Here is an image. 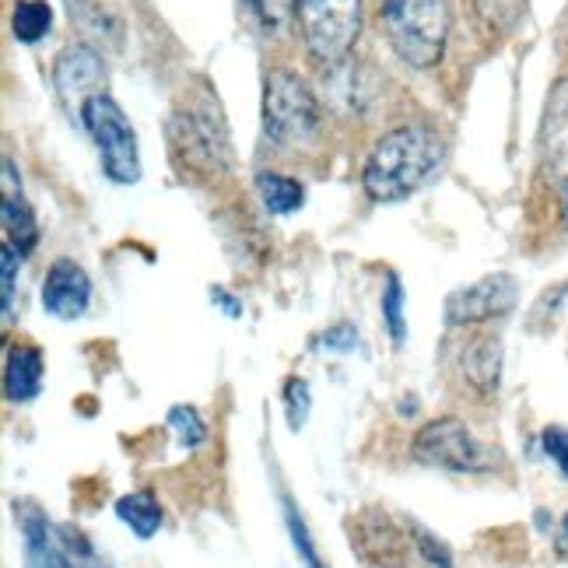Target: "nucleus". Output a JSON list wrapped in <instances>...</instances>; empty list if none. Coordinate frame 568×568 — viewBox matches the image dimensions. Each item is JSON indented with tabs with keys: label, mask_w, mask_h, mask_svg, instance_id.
I'll use <instances>...</instances> for the list:
<instances>
[{
	"label": "nucleus",
	"mask_w": 568,
	"mask_h": 568,
	"mask_svg": "<svg viewBox=\"0 0 568 568\" xmlns=\"http://www.w3.org/2000/svg\"><path fill=\"white\" fill-rule=\"evenodd\" d=\"M443 162V141L428 126H400L379 138L365 162L362 186L379 204H397L422 190Z\"/></svg>",
	"instance_id": "nucleus-1"
},
{
	"label": "nucleus",
	"mask_w": 568,
	"mask_h": 568,
	"mask_svg": "<svg viewBox=\"0 0 568 568\" xmlns=\"http://www.w3.org/2000/svg\"><path fill=\"white\" fill-rule=\"evenodd\" d=\"M389 47L410 68H435L449 36L446 0H376Z\"/></svg>",
	"instance_id": "nucleus-2"
},
{
	"label": "nucleus",
	"mask_w": 568,
	"mask_h": 568,
	"mask_svg": "<svg viewBox=\"0 0 568 568\" xmlns=\"http://www.w3.org/2000/svg\"><path fill=\"white\" fill-rule=\"evenodd\" d=\"M320 130L313 89L292 71H271L264 81V134L277 148H302Z\"/></svg>",
	"instance_id": "nucleus-3"
},
{
	"label": "nucleus",
	"mask_w": 568,
	"mask_h": 568,
	"mask_svg": "<svg viewBox=\"0 0 568 568\" xmlns=\"http://www.w3.org/2000/svg\"><path fill=\"white\" fill-rule=\"evenodd\" d=\"M81 126L92 134L109 180L113 183H138L141 180L138 134H134V126L126 123L116 99H109L105 92L95 95L89 105L81 109Z\"/></svg>",
	"instance_id": "nucleus-4"
},
{
	"label": "nucleus",
	"mask_w": 568,
	"mask_h": 568,
	"mask_svg": "<svg viewBox=\"0 0 568 568\" xmlns=\"http://www.w3.org/2000/svg\"><path fill=\"white\" fill-rule=\"evenodd\" d=\"M298 29L316 60L337 63L362 32V0H298Z\"/></svg>",
	"instance_id": "nucleus-5"
},
{
	"label": "nucleus",
	"mask_w": 568,
	"mask_h": 568,
	"mask_svg": "<svg viewBox=\"0 0 568 568\" xmlns=\"http://www.w3.org/2000/svg\"><path fill=\"white\" fill-rule=\"evenodd\" d=\"M169 144H172V159L183 169L186 165L201 172L222 169L229 155V138H225L222 116H217V105L204 99L201 105H186V113L172 116Z\"/></svg>",
	"instance_id": "nucleus-6"
},
{
	"label": "nucleus",
	"mask_w": 568,
	"mask_h": 568,
	"mask_svg": "<svg viewBox=\"0 0 568 568\" xmlns=\"http://www.w3.org/2000/svg\"><path fill=\"white\" fill-rule=\"evenodd\" d=\"M414 456L422 464L456 470V474H477L488 470L485 449L470 435V428L460 418H439L428 422L418 435H414Z\"/></svg>",
	"instance_id": "nucleus-7"
},
{
	"label": "nucleus",
	"mask_w": 568,
	"mask_h": 568,
	"mask_svg": "<svg viewBox=\"0 0 568 568\" xmlns=\"http://www.w3.org/2000/svg\"><path fill=\"white\" fill-rule=\"evenodd\" d=\"M53 84H57V95H60L63 109L81 120V109L105 92V68H102L99 53L89 47H68L57 57Z\"/></svg>",
	"instance_id": "nucleus-8"
},
{
	"label": "nucleus",
	"mask_w": 568,
	"mask_h": 568,
	"mask_svg": "<svg viewBox=\"0 0 568 568\" xmlns=\"http://www.w3.org/2000/svg\"><path fill=\"white\" fill-rule=\"evenodd\" d=\"M516 305V281L509 274H495L467 288L453 292L446 298V320L453 326H467V323H485L495 316H506Z\"/></svg>",
	"instance_id": "nucleus-9"
},
{
	"label": "nucleus",
	"mask_w": 568,
	"mask_h": 568,
	"mask_svg": "<svg viewBox=\"0 0 568 568\" xmlns=\"http://www.w3.org/2000/svg\"><path fill=\"white\" fill-rule=\"evenodd\" d=\"M540 169L551 180L561 214L568 222V81L558 84L548 102V116H544L540 134Z\"/></svg>",
	"instance_id": "nucleus-10"
},
{
	"label": "nucleus",
	"mask_w": 568,
	"mask_h": 568,
	"mask_svg": "<svg viewBox=\"0 0 568 568\" xmlns=\"http://www.w3.org/2000/svg\"><path fill=\"white\" fill-rule=\"evenodd\" d=\"M92 302V281L74 260H57L42 284V305L57 320H78Z\"/></svg>",
	"instance_id": "nucleus-11"
},
{
	"label": "nucleus",
	"mask_w": 568,
	"mask_h": 568,
	"mask_svg": "<svg viewBox=\"0 0 568 568\" xmlns=\"http://www.w3.org/2000/svg\"><path fill=\"white\" fill-rule=\"evenodd\" d=\"M18 527H21V548H26V568H74L71 555L63 551L60 530L50 527V519L36 506H18Z\"/></svg>",
	"instance_id": "nucleus-12"
},
{
	"label": "nucleus",
	"mask_w": 568,
	"mask_h": 568,
	"mask_svg": "<svg viewBox=\"0 0 568 568\" xmlns=\"http://www.w3.org/2000/svg\"><path fill=\"white\" fill-rule=\"evenodd\" d=\"M0 214H4V243H11L18 253H29L39 243V229L11 159H4V204H0Z\"/></svg>",
	"instance_id": "nucleus-13"
},
{
	"label": "nucleus",
	"mask_w": 568,
	"mask_h": 568,
	"mask_svg": "<svg viewBox=\"0 0 568 568\" xmlns=\"http://www.w3.org/2000/svg\"><path fill=\"white\" fill-rule=\"evenodd\" d=\"M42 386V352L32 344H14L8 347V362H4V393L11 404H29L39 397Z\"/></svg>",
	"instance_id": "nucleus-14"
},
{
	"label": "nucleus",
	"mask_w": 568,
	"mask_h": 568,
	"mask_svg": "<svg viewBox=\"0 0 568 568\" xmlns=\"http://www.w3.org/2000/svg\"><path fill=\"white\" fill-rule=\"evenodd\" d=\"M464 379L480 393V397H495L501 379V344L498 337H477L464 352Z\"/></svg>",
	"instance_id": "nucleus-15"
},
{
	"label": "nucleus",
	"mask_w": 568,
	"mask_h": 568,
	"mask_svg": "<svg viewBox=\"0 0 568 568\" xmlns=\"http://www.w3.org/2000/svg\"><path fill=\"white\" fill-rule=\"evenodd\" d=\"M246 11V18L256 26L260 36L277 39L292 29V21L298 18V0H239Z\"/></svg>",
	"instance_id": "nucleus-16"
},
{
	"label": "nucleus",
	"mask_w": 568,
	"mask_h": 568,
	"mask_svg": "<svg viewBox=\"0 0 568 568\" xmlns=\"http://www.w3.org/2000/svg\"><path fill=\"white\" fill-rule=\"evenodd\" d=\"M116 516H120L141 540L155 537L159 527H162V506L155 501V495H148V491L123 495V498L116 501Z\"/></svg>",
	"instance_id": "nucleus-17"
},
{
	"label": "nucleus",
	"mask_w": 568,
	"mask_h": 568,
	"mask_svg": "<svg viewBox=\"0 0 568 568\" xmlns=\"http://www.w3.org/2000/svg\"><path fill=\"white\" fill-rule=\"evenodd\" d=\"M256 190H260V201H264V207L271 214H292L305 201L302 183L292 180V176H281V172H260Z\"/></svg>",
	"instance_id": "nucleus-18"
},
{
	"label": "nucleus",
	"mask_w": 568,
	"mask_h": 568,
	"mask_svg": "<svg viewBox=\"0 0 568 568\" xmlns=\"http://www.w3.org/2000/svg\"><path fill=\"white\" fill-rule=\"evenodd\" d=\"M53 26V11L47 0H18L11 14V29L18 42H39Z\"/></svg>",
	"instance_id": "nucleus-19"
},
{
	"label": "nucleus",
	"mask_w": 568,
	"mask_h": 568,
	"mask_svg": "<svg viewBox=\"0 0 568 568\" xmlns=\"http://www.w3.org/2000/svg\"><path fill=\"white\" fill-rule=\"evenodd\" d=\"M169 428L176 432L180 446H186V449L201 446V443L207 439V425H204V418L196 414V407H186V404H180V407H172V410H169Z\"/></svg>",
	"instance_id": "nucleus-20"
},
{
	"label": "nucleus",
	"mask_w": 568,
	"mask_h": 568,
	"mask_svg": "<svg viewBox=\"0 0 568 568\" xmlns=\"http://www.w3.org/2000/svg\"><path fill=\"white\" fill-rule=\"evenodd\" d=\"M523 8H527V0H477L480 18H485L495 32H509L519 21Z\"/></svg>",
	"instance_id": "nucleus-21"
},
{
	"label": "nucleus",
	"mask_w": 568,
	"mask_h": 568,
	"mask_svg": "<svg viewBox=\"0 0 568 568\" xmlns=\"http://www.w3.org/2000/svg\"><path fill=\"white\" fill-rule=\"evenodd\" d=\"M284 519H288V534H292V544H295L298 558L305 561V568H323V558L316 555V544H313L310 530H305L302 516L295 513V506H292L288 498H284Z\"/></svg>",
	"instance_id": "nucleus-22"
},
{
	"label": "nucleus",
	"mask_w": 568,
	"mask_h": 568,
	"mask_svg": "<svg viewBox=\"0 0 568 568\" xmlns=\"http://www.w3.org/2000/svg\"><path fill=\"white\" fill-rule=\"evenodd\" d=\"M383 316H386L393 344H404V288L393 274H389L386 292H383Z\"/></svg>",
	"instance_id": "nucleus-23"
},
{
	"label": "nucleus",
	"mask_w": 568,
	"mask_h": 568,
	"mask_svg": "<svg viewBox=\"0 0 568 568\" xmlns=\"http://www.w3.org/2000/svg\"><path fill=\"white\" fill-rule=\"evenodd\" d=\"M310 383L305 379H288V386H284V410H288V425L292 428H302L305 418H310Z\"/></svg>",
	"instance_id": "nucleus-24"
},
{
	"label": "nucleus",
	"mask_w": 568,
	"mask_h": 568,
	"mask_svg": "<svg viewBox=\"0 0 568 568\" xmlns=\"http://www.w3.org/2000/svg\"><path fill=\"white\" fill-rule=\"evenodd\" d=\"M18 260L21 253L4 243V250H0V302H4V316L14 313V281H18Z\"/></svg>",
	"instance_id": "nucleus-25"
},
{
	"label": "nucleus",
	"mask_w": 568,
	"mask_h": 568,
	"mask_svg": "<svg viewBox=\"0 0 568 568\" xmlns=\"http://www.w3.org/2000/svg\"><path fill=\"white\" fill-rule=\"evenodd\" d=\"M414 530V544L422 548V555H425V561L432 565V568H453V555H449V548H443L439 540H435L432 534H425L422 527H410Z\"/></svg>",
	"instance_id": "nucleus-26"
},
{
	"label": "nucleus",
	"mask_w": 568,
	"mask_h": 568,
	"mask_svg": "<svg viewBox=\"0 0 568 568\" xmlns=\"http://www.w3.org/2000/svg\"><path fill=\"white\" fill-rule=\"evenodd\" d=\"M60 544H63V551L71 555L74 568H99V561H95V555L89 548V540H84L81 534H71L68 527H63L60 530Z\"/></svg>",
	"instance_id": "nucleus-27"
},
{
	"label": "nucleus",
	"mask_w": 568,
	"mask_h": 568,
	"mask_svg": "<svg viewBox=\"0 0 568 568\" xmlns=\"http://www.w3.org/2000/svg\"><path fill=\"white\" fill-rule=\"evenodd\" d=\"M544 453L558 464V470L568 477V432L565 428H548L544 432Z\"/></svg>",
	"instance_id": "nucleus-28"
},
{
	"label": "nucleus",
	"mask_w": 568,
	"mask_h": 568,
	"mask_svg": "<svg viewBox=\"0 0 568 568\" xmlns=\"http://www.w3.org/2000/svg\"><path fill=\"white\" fill-rule=\"evenodd\" d=\"M323 347H331V352H355L358 334L352 331V326H334L331 334H323Z\"/></svg>",
	"instance_id": "nucleus-29"
},
{
	"label": "nucleus",
	"mask_w": 568,
	"mask_h": 568,
	"mask_svg": "<svg viewBox=\"0 0 568 568\" xmlns=\"http://www.w3.org/2000/svg\"><path fill=\"white\" fill-rule=\"evenodd\" d=\"M211 302H214V305H222V313H225V316H232V320L243 316V302L232 298L225 288H211Z\"/></svg>",
	"instance_id": "nucleus-30"
},
{
	"label": "nucleus",
	"mask_w": 568,
	"mask_h": 568,
	"mask_svg": "<svg viewBox=\"0 0 568 568\" xmlns=\"http://www.w3.org/2000/svg\"><path fill=\"white\" fill-rule=\"evenodd\" d=\"M558 555H568V516L561 519V534H558Z\"/></svg>",
	"instance_id": "nucleus-31"
}]
</instances>
